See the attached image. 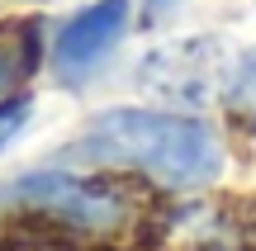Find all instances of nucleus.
Segmentation results:
<instances>
[{"label":"nucleus","instance_id":"f257e3e1","mask_svg":"<svg viewBox=\"0 0 256 251\" xmlns=\"http://www.w3.org/2000/svg\"><path fill=\"white\" fill-rule=\"evenodd\" d=\"M76 161H104V166H133L171 190L204 185L223 171V147L209 123L185 119L166 109H110L86 128L76 147H66Z\"/></svg>","mask_w":256,"mask_h":251},{"label":"nucleus","instance_id":"f03ea898","mask_svg":"<svg viewBox=\"0 0 256 251\" xmlns=\"http://www.w3.org/2000/svg\"><path fill=\"white\" fill-rule=\"evenodd\" d=\"M10 199L38 209V214H52L72 228H110L119 223L124 199L114 195L104 180L90 176H72V171H38L10 185Z\"/></svg>","mask_w":256,"mask_h":251},{"label":"nucleus","instance_id":"7ed1b4c3","mask_svg":"<svg viewBox=\"0 0 256 251\" xmlns=\"http://www.w3.org/2000/svg\"><path fill=\"white\" fill-rule=\"evenodd\" d=\"M128 14H133L128 0H95L90 9L66 19V28L57 33V47H52L57 71H62L66 81H81L86 71H95V66L110 57V47L124 38Z\"/></svg>","mask_w":256,"mask_h":251},{"label":"nucleus","instance_id":"20e7f679","mask_svg":"<svg viewBox=\"0 0 256 251\" xmlns=\"http://www.w3.org/2000/svg\"><path fill=\"white\" fill-rule=\"evenodd\" d=\"M142 81L171 100H204V90H214L209 43L194 38V43H171L162 52H152L142 66Z\"/></svg>","mask_w":256,"mask_h":251},{"label":"nucleus","instance_id":"39448f33","mask_svg":"<svg viewBox=\"0 0 256 251\" xmlns=\"http://www.w3.org/2000/svg\"><path fill=\"white\" fill-rule=\"evenodd\" d=\"M38 62V24H5L0 28V90L28 76Z\"/></svg>","mask_w":256,"mask_h":251},{"label":"nucleus","instance_id":"423d86ee","mask_svg":"<svg viewBox=\"0 0 256 251\" xmlns=\"http://www.w3.org/2000/svg\"><path fill=\"white\" fill-rule=\"evenodd\" d=\"M228 95H232V114H238L247 128H256V47H252V52L238 62Z\"/></svg>","mask_w":256,"mask_h":251},{"label":"nucleus","instance_id":"0eeeda50","mask_svg":"<svg viewBox=\"0 0 256 251\" xmlns=\"http://www.w3.org/2000/svg\"><path fill=\"white\" fill-rule=\"evenodd\" d=\"M28 114H34V104H28V95H14V100L0 104V147H10V142L24 133Z\"/></svg>","mask_w":256,"mask_h":251}]
</instances>
